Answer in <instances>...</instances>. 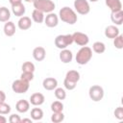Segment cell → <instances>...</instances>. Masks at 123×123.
<instances>
[{
  "label": "cell",
  "instance_id": "d6986e66",
  "mask_svg": "<svg viewBox=\"0 0 123 123\" xmlns=\"http://www.w3.org/2000/svg\"><path fill=\"white\" fill-rule=\"evenodd\" d=\"M4 34L7 37H12L15 34V25L12 21H7L4 25Z\"/></svg>",
  "mask_w": 123,
  "mask_h": 123
},
{
  "label": "cell",
  "instance_id": "603a6c76",
  "mask_svg": "<svg viewBox=\"0 0 123 123\" xmlns=\"http://www.w3.org/2000/svg\"><path fill=\"white\" fill-rule=\"evenodd\" d=\"M44 12L35 9L32 12V19L36 22V23H42L44 21Z\"/></svg>",
  "mask_w": 123,
  "mask_h": 123
},
{
  "label": "cell",
  "instance_id": "836d02e7",
  "mask_svg": "<svg viewBox=\"0 0 123 123\" xmlns=\"http://www.w3.org/2000/svg\"><path fill=\"white\" fill-rule=\"evenodd\" d=\"M113 114H114L115 118H117L118 120H122L123 119V108L122 107H117L114 110Z\"/></svg>",
  "mask_w": 123,
  "mask_h": 123
},
{
  "label": "cell",
  "instance_id": "83f0119b",
  "mask_svg": "<svg viewBox=\"0 0 123 123\" xmlns=\"http://www.w3.org/2000/svg\"><path fill=\"white\" fill-rule=\"evenodd\" d=\"M63 120H64V114L62 113V111L53 112V114L51 115V121L53 123H61Z\"/></svg>",
  "mask_w": 123,
  "mask_h": 123
},
{
  "label": "cell",
  "instance_id": "8fae6325",
  "mask_svg": "<svg viewBox=\"0 0 123 123\" xmlns=\"http://www.w3.org/2000/svg\"><path fill=\"white\" fill-rule=\"evenodd\" d=\"M42 86L46 90H54L58 86V81L53 77L45 78L42 82Z\"/></svg>",
  "mask_w": 123,
  "mask_h": 123
},
{
  "label": "cell",
  "instance_id": "8d00e7d4",
  "mask_svg": "<svg viewBox=\"0 0 123 123\" xmlns=\"http://www.w3.org/2000/svg\"><path fill=\"white\" fill-rule=\"evenodd\" d=\"M9 2L12 6H13V5H17V4L22 3V0H9Z\"/></svg>",
  "mask_w": 123,
  "mask_h": 123
},
{
  "label": "cell",
  "instance_id": "5bb4252c",
  "mask_svg": "<svg viewBox=\"0 0 123 123\" xmlns=\"http://www.w3.org/2000/svg\"><path fill=\"white\" fill-rule=\"evenodd\" d=\"M33 57L37 62H41L45 59L46 57V51L43 47L41 46H37L36 48H34L33 50Z\"/></svg>",
  "mask_w": 123,
  "mask_h": 123
},
{
  "label": "cell",
  "instance_id": "8992f818",
  "mask_svg": "<svg viewBox=\"0 0 123 123\" xmlns=\"http://www.w3.org/2000/svg\"><path fill=\"white\" fill-rule=\"evenodd\" d=\"M30 82H27L22 79H18L12 82V89L15 93H26L29 89Z\"/></svg>",
  "mask_w": 123,
  "mask_h": 123
},
{
  "label": "cell",
  "instance_id": "4dcf8cb0",
  "mask_svg": "<svg viewBox=\"0 0 123 123\" xmlns=\"http://www.w3.org/2000/svg\"><path fill=\"white\" fill-rule=\"evenodd\" d=\"M10 112H11V106L5 102L0 103V114L6 115V114H9Z\"/></svg>",
  "mask_w": 123,
  "mask_h": 123
},
{
  "label": "cell",
  "instance_id": "9a60e30c",
  "mask_svg": "<svg viewBox=\"0 0 123 123\" xmlns=\"http://www.w3.org/2000/svg\"><path fill=\"white\" fill-rule=\"evenodd\" d=\"M60 60L63 63H69L72 62V59H73V54L70 50L68 49H62L61 53H60V56H59Z\"/></svg>",
  "mask_w": 123,
  "mask_h": 123
},
{
  "label": "cell",
  "instance_id": "d4e9b609",
  "mask_svg": "<svg viewBox=\"0 0 123 123\" xmlns=\"http://www.w3.org/2000/svg\"><path fill=\"white\" fill-rule=\"evenodd\" d=\"M92 50L97 54H102L106 51V45L102 41H95L92 44Z\"/></svg>",
  "mask_w": 123,
  "mask_h": 123
},
{
  "label": "cell",
  "instance_id": "3957f363",
  "mask_svg": "<svg viewBox=\"0 0 123 123\" xmlns=\"http://www.w3.org/2000/svg\"><path fill=\"white\" fill-rule=\"evenodd\" d=\"M33 5H34L35 9H37L44 13L52 12L56 8V5L52 0H36L33 3Z\"/></svg>",
  "mask_w": 123,
  "mask_h": 123
},
{
  "label": "cell",
  "instance_id": "9c48e42d",
  "mask_svg": "<svg viewBox=\"0 0 123 123\" xmlns=\"http://www.w3.org/2000/svg\"><path fill=\"white\" fill-rule=\"evenodd\" d=\"M44 23L47 27L49 28H54L56 27L58 24H59V17L56 13H54L53 12H49L45 17H44Z\"/></svg>",
  "mask_w": 123,
  "mask_h": 123
},
{
  "label": "cell",
  "instance_id": "4fadbf2b",
  "mask_svg": "<svg viewBox=\"0 0 123 123\" xmlns=\"http://www.w3.org/2000/svg\"><path fill=\"white\" fill-rule=\"evenodd\" d=\"M15 109L18 112L20 113H25L30 110V102L25 100V99H21L18 100L15 104Z\"/></svg>",
  "mask_w": 123,
  "mask_h": 123
},
{
  "label": "cell",
  "instance_id": "4316f807",
  "mask_svg": "<svg viewBox=\"0 0 123 123\" xmlns=\"http://www.w3.org/2000/svg\"><path fill=\"white\" fill-rule=\"evenodd\" d=\"M51 111L53 112H61L63 111V104L61 101H54L51 104Z\"/></svg>",
  "mask_w": 123,
  "mask_h": 123
},
{
  "label": "cell",
  "instance_id": "7c38bea8",
  "mask_svg": "<svg viewBox=\"0 0 123 123\" xmlns=\"http://www.w3.org/2000/svg\"><path fill=\"white\" fill-rule=\"evenodd\" d=\"M17 26L20 30L26 31L32 27V20L29 16H21L17 22Z\"/></svg>",
  "mask_w": 123,
  "mask_h": 123
},
{
  "label": "cell",
  "instance_id": "ab89813d",
  "mask_svg": "<svg viewBox=\"0 0 123 123\" xmlns=\"http://www.w3.org/2000/svg\"><path fill=\"white\" fill-rule=\"evenodd\" d=\"M25 2H27V3H34L36 0H24Z\"/></svg>",
  "mask_w": 123,
  "mask_h": 123
},
{
  "label": "cell",
  "instance_id": "2e32d148",
  "mask_svg": "<svg viewBox=\"0 0 123 123\" xmlns=\"http://www.w3.org/2000/svg\"><path fill=\"white\" fill-rule=\"evenodd\" d=\"M105 3L111 12H117L122 10V3L120 0H105Z\"/></svg>",
  "mask_w": 123,
  "mask_h": 123
},
{
  "label": "cell",
  "instance_id": "30bf717a",
  "mask_svg": "<svg viewBox=\"0 0 123 123\" xmlns=\"http://www.w3.org/2000/svg\"><path fill=\"white\" fill-rule=\"evenodd\" d=\"M45 101V97L42 93L40 92H35L30 96V103L33 106H40L44 103Z\"/></svg>",
  "mask_w": 123,
  "mask_h": 123
},
{
  "label": "cell",
  "instance_id": "74e56055",
  "mask_svg": "<svg viewBox=\"0 0 123 123\" xmlns=\"http://www.w3.org/2000/svg\"><path fill=\"white\" fill-rule=\"evenodd\" d=\"M6 122H7V118L3 114H0V123H6Z\"/></svg>",
  "mask_w": 123,
  "mask_h": 123
},
{
  "label": "cell",
  "instance_id": "484cf974",
  "mask_svg": "<svg viewBox=\"0 0 123 123\" xmlns=\"http://www.w3.org/2000/svg\"><path fill=\"white\" fill-rule=\"evenodd\" d=\"M54 94L58 100H64L66 98V92L62 87H56L54 89Z\"/></svg>",
  "mask_w": 123,
  "mask_h": 123
},
{
  "label": "cell",
  "instance_id": "60d3db41",
  "mask_svg": "<svg viewBox=\"0 0 123 123\" xmlns=\"http://www.w3.org/2000/svg\"><path fill=\"white\" fill-rule=\"evenodd\" d=\"M89 1H90V2H97L98 0H89Z\"/></svg>",
  "mask_w": 123,
  "mask_h": 123
},
{
  "label": "cell",
  "instance_id": "cb8c5ba5",
  "mask_svg": "<svg viewBox=\"0 0 123 123\" xmlns=\"http://www.w3.org/2000/svg\"><path fill=\"white\" fill-rule=\"evenodd\" d=\"M43 117V111L40 108H34L31 111V118L35 121L41 120Z\"/></svg>",
  "mask_w": 123,
  "mask_h": 123
},
{
  "label": "cell",
  "instance_id": "5b68a950",
  "mask_svg": "<svg viewBox=\"0 0 123 123\" xmlns=\"http://www.w3.org/2000/svg\"><path fill=\"white\" fill-rule=\"evenodd\" d=\"M104 89L101 86L99 85H94V86H91L88 89V95H89V98L94 101V102H99L103 99L104 97Z\"/></svg>",
  "mask_w": 123,
  "mask_h": 123
},
{
  "label": "cell",
  "instance_id": "ba28073f",
  "mask_svg": "<svg viewBox=\"0 0 123 123\" xmlns=\"http://www.w3.org/2000/svg\"><path fill=\"white\" fill-rule=\"evenodd\" d=\"M72 38H73V42H75L77 45L80 46H86L89 42L88 36L81 32H75L74 34H72Z\"/></svg>",
  "mask_w": 123,
  "mask_h": 123
},
{
  "label": "cell",
  "instance_id": "d6a6232c",
  "mask_svg": "<svg viewBox=\"0 0 123 123\" xmlns=\"http://www.w3.org/2000/svg\"><path fill=\"white\" fill-rule=\"evenodd\" d=\"M63 86H64V87H65L66 89H68V90H73V89L76 87L77 84H76V83H73V82H71V81H68V80H66V79H64V81H63Z\"/></svg>",
  "mask_w": 123,
  "mask_h": 123
},
{
  "label": "cell",
  "instance_id": "44dd1931",
  "mask_svg": "<svg viewBox=\"0 0 123 123\" xmlns=\"http://www.w3.org/2000/svg\"><path fill=\"white\" fill-rule=\"evenodd\" d=\"M64 79L77 84L80 80V73L77 70H69V71L66 72V75H65Z\"/></svg>",
  "mask_w": 123,
  "mask_h": 123
},
{
  "label": "cell",
  "instance_id": "f546056e",
  "mask_svg": "<svg viewBox=\"0 0 123 123\" xmlns=\"http://www.w3.org/2000/svg\"><path fill=\"white\" fill-rule=\"evenodd\" d=\"M113 45L117 49H122L123 48V36L122 35L119 34L117 37H115L113 38Z\"/></svg>",
  "mask_w": 123,
  "mask_h": 123
},
{
  "label": "cell",
  "instance_id": "e0dca14e",
  "mask_svg": "<svg viewBox=\"0 0 123 123\" xmlns=\"http://www.w3.org/2000/svg\"><path fill=\"white\" fill-rule=\"evenodd\" d=\"M119 35V29L115 25H109L105 29V36L108 38H114Z\"/></svg>",
  "mask_w": 123,
  "mask_h": 123
},
{
  "label": "cell",
  "instance_id": "1f68e13d",
  "mask_svg": "<svg viewBox=\"0 0 123 123\" xmlns=\"http://www.w3.org/2000/svg\"><path fill=\"white\" fill-rule=\"evenodd\" d=\"M20 79L31 82L34 79V72H22V74L20 75Z\"/></svg>",
  "mask_w": 123,
  "mask_h": 123
},
{
  "label": "cell",
  "instance_id": "ffe728a7",
  "mask_svg": "<svg viewBox=\"0 0 123 123\" xmlns=\"http://www.w3.org/2000/svg\"><path fill=\"white\" fill-rule=\"evenodd\" d=\"M12 12L15 16L21 17V16L24 15V13L26 12V9H25V6L22 3H20V4H17V5L12 6Z\"/></svg>",
  "mask_w": 123,
  "mask_h": 123
},
{
  "label": "cell",
  "instance_id": "d590c367",
  "mask_svg": "<svg viewBox=\"0 0 123 123\" xmlns=\"http://www.w3.org/2000/svg\"><path fill=\"white\" fill-rule=\"evenodd\" d=\"M5 100H6V94L3 90H0V103L5 102Z\"/></svg>",
  "mask_w": 123,
  "mask_h": 123
},
{
  "label": "cell",
  "instance_id": "52a82bcc",
  "mask_svg": "<svg viewBox=\"0 0 123 123\" xmlns=\"http://www.w3.org/2000/svg\"><path fill=\"white\" fill-rule=\"evenodd\" d=\"M75 11L82 15H86L90 12V6L87 0H75L74 1Z\"/></svg>",
  "mask_w": 123,
  "mask_h": 123
},
{
  "label": "cell",
  "instance_id": "f35d334b",
  "mask_svg": "<svg viewBox=\"0 0 123 123\" xmlns=\"http://www.w3.org/2000/svg\"><path fill=\"white\" fill-rule=\"evenodd\" d=\"M21 122H29V123H32L33 122V119H31V118H23V119H21Z\"/></svg>",
  "mask_w": 123,
  "mask_h": 123
},
{
  "label": "cell",
  "instance_id": "7a4b0ae2",
  "mask_svg": "<svg viewBox=\"0 0 123 123\" xmlns=\"http://www.w3.org/2000/svg\"><path fill=\"white\" fill-rule=\"evenodd\" d=\"M92 58V50L88 46H82L81 49L77 52L76 54V62L80 65H85Z\"/></svg>",
  "mask_w": 123,
  "mask_h": 123
},
{
  "label": "cell",
  "instance_id": "277c9868",
  "mask_svg": "<svg viewBox=\"0 0 123 123\" xmlns=\"http://www.w3.org/2000/svg\"><path fill=\"white\" fill-rule=\"evenodd\" d=\"M73 43V38L72 35L67 34V35H59L55 38V46L59 49H65L67 46L71 45Z\"/></svg>",
  "mask_w": 123,
  "mask_h": 123
},
{
  "label": "cell",
  "instance_id": "f1b7e54d",
  "mask_svg": "<svg viewBox=\"0 0 123 123\" xmlns=\"http://www.w3.org/2000/svg\"><path fill=\"white\" fill-rule=\"evenodd\" d=\"M22 72H34L36 69V66L31 62H25L21 66Z\"/></svg>",
  "mask_w": 123,
  "mask_h": 123
},
{
  "label": "cell",
  "instance_id": "e575fe53",
  "mask_svg": "<svg viewBox=\"0 0 123 123\" xmlns=\"http://www.w3.org/2000/svg\"><path fill=\"white\" fill-rule=\"evenodd\" d=\"M9 122L10 123H20L21 122V118H20V116L18 114L12 113L9 117Z\"/></svg>",
  "mask_w": 123,
  "mask_h": 123
},
{
  "label": "cell",
  "instance_id": "7402d4cb",
  "mask_svg": "<svg viewBox=\"0 0 123 123\" xmlns=\"http://www.w3.org/2000/svg\"><path fill=\"white\" fill-rule=\"evenodd\" d=\"M11 18V12L7 7H0V22H7Z\"/></svg>",
  "mask_w": 123,
  "mask_h": 123
},
{
  "label": "cell",
  "instance_id": "ac0fdd59",
  "mask_svg": "<svg viewBox=\"0 0 123 123\" xmlns=\"http://www.w3.org/2000/svg\"><path fill=\"white\" fill-rule=\"evenodd\" d=\"M111 20L112 21V23H114L117 26L121 25L122 22H123V11L120 10V11H117V12H111Z\"/></svg>",
  "mask_w": 123,
  "mask_h": 123
},
{
  "label": "cell",
  "instance_id": "6da1fadb",
  "mask_svg": "<svg viewBox=\"0 0 123 123\" xmlns=\"http://www.w3.org/2000/svg\"><path fill=\"white\" fill-rule=\"evenodd\" d=\"M59 17L60 19L69 25H73L77 22L78 20V16L77 13L75 12V11L69 7H63L60 10L59 12Z\"/></svg>",
  "mask_w": 123,
  "mask_h": 123
}]
</instances>
